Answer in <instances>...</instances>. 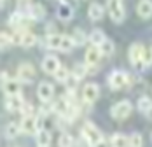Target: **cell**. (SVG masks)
<instances>
[{
    "mask_svg": "<svg viewBox=\"0 0 152 147\" xmlns=\"http://www.w3.org/2000/svg\"><path fill=\"white\" fill-rule=\"evenodd\" d=\"M145 47L140 44V42H133L129 46V51H128V58L131 61V65L137 68V70H143L147 67V61H145Z\"/></svg>",
    "mask_w": 152,
    "mask_h": 147,
    "instance_id": "1",
    "label": "cell"
},
{
    "mask_svg": "<svg viewBox=\"0 0 152 147\" xmlns=\"http://www.w3.org/2000/svg\"><path fill=\"white\" fill-rule=\"evenodd\" d=\"M131 81H133V79H131L126 72H122V70H114V72L108 75V79H107L110 89H114V91L122 89V88H128V86L131 84Z\"/></svg>",
    "mask_w": 152,
    "mask_h": 147,
    "instance_id": "2",
    "label": "cell"
},
{
    "mask_svg": "<svg viewBox=\"0 0 152 147\" xmlns=\"http://www.w3.org/2000/svg\"><path fill=\"white\" fill-rule=\"evenodd\" d=\"M82 138H84L86 144H89L91 147H94L98 142L103 140V135H102V132L93 124L91 121H86L84 126H82Z\"/></svg>",
    "mask_w": 152,
    "mask_h": 147,
    "instance_id": "3",
    "label": "cell"
},
{
    "mask_svg": "<svg viewBox=\"0 0 152 147\" xmlns=\"http://www.w3.org/2000/svg\"><path fill=\"white\" fill-rule=\"evenodd\" d=\"M131 112H133V105H131L129 100H121V102L114 103V105L110 107V116L114 119H117V121L126 119Z\"/></svg>",
    "mask_w": 152,
    "mask_h": 147,
    "instance_id": "4",
    "label": "cell"
},
{
    "mask_svg": "<svg viewBox=\"0 0 152 147\" xmlns=\"http://www.w3.org/2000/svg\"><path fill=\"white\" fill-rule=\"evenodd\" d=\"M108 2V16L114 23H122L126 18V11L122 5V0H107Z\"/></svg>",
    "mask_w": 152,
    "mask_h": 147,
    "instance_id": "5",
    "label": "cell"
},
{
    "mask_svg": "<svg viewBox=\"0 0 152 147\" xmlns=\"http://www.w3.org/2000/svg\"><path fill=\"white\" fill-rule=\"evenodd\" d=\"M18 79L25 84H30L35 81V67L31 63H21L18 67Z\"/></svg>",
    "mask_w": 152,
    "mask_h": 147,
    "instance_id": "6",
    "label": "cell"
},
{
    "mask_svg": "<svg viewBox=\"0 0 152 147\" xmlns=\"http://www.w3.org/2000/svg\"><path fill=\"white\" fill-rule=\"evenodd\" d=\"M100 96V86L96 82H88L82 89V100L86 103H94Z\"/></svg>",
    "mask_w": 152,
    "mask_h": 147,
    "instance_id": "7",
    "label": "cell"
},
{
    "mask_svg": "<svg viewBox=\"0 0 152 147\" xmlns=\"http://www.w3.org/2000/svg\"><path fill=\"white\" fill-rule=\"evenodd\" d=\"M37 96H39L42 102H49V100H53V96H54V86H53L51 82H47V81L39 82Z\"/></svg>",
    "mask_w": 152,
    "mask_h": 147,
    "instance_id": "8",
    "label": "cell"
},
{
    "mask_svg": "<svg viewBox=\"0 0 152 147\" xmlns=\"http://www.w3.org/2000/svg\"><path fill=\"white\" fill-rule=\"evenodd\" d=\"M26 16L31 21H42L46 18V7L42 4H30L26 9Z\"/></svg>",
    "mask_w": 152,
    "mask_h": 147,
    "instance_id": "9",
    "label": "cell"
},
{
    "mask_svg": "<svg viewBox=\"0 0 152 147\" xmlns=\"http://www.w3.org/2000/svg\"><path fill=\"white\" fill-rule=\"evenodd\" d=\"M61 67L60 60L56 58V56H53V54H49L46 58L42 60V70L49 75H54V74L58 72V68Z\"/></svg>",
    "mask_w": 152,
    "mask_h": 147,
    "instance_id": "10",
    "label": "cell"
},
{
    "mask_svg": "<svg viewBox=\"0 0 152 147\" xmlns=\"http://www.w3.org/2000/svg\"><path fill=\"white\" fill-rule=\"evenodd\" d=\"M19 126H21V133H26V135H33V133L39 132L37 130V118L35 116H23Z\"/></svg>",
    "mask_w": 152,
    "mask_h": 147,
    "instance_id": "11",
    "label": "cell"
},
{
    "mask_svg": "<svg viewBox=\"0 0 152 147\" xmlns=\"http://www.w3.org/2000/svg\"><path fill=\"white\" fill-rule=\"evenodd\" d=\"M25 98L23 95H12V96H7V102H5V107L11 110V112H21L23 107H25Z\"/></svg>",
    "mask_w": 152,
    "mask_h": 147,
    "instance_id": "12",
    "label": "cell"
},
{
    "mask_svg": "<svg viewBox=\"0 0 152 147\" xmlns=\"http://www.w3.org/2000/svg\"><path fill=\"white\" fill-rule=\"evenodd\" d=\"M88 16H89V19H93V21H100L105 16V7L102 4H98V2H93V4H89V7H88Z\"/></svg>",
    "mask_w": 152,
    "mask_h": 147,
    "instance_id": "13",
    "label": "cell"
},
{
    "mask_svg": "<svg viewBox=\"0 0 152 147\" xmlns=\"http://www.w3.org/2000/svg\"><path fill=\"white\" fill-rule=\"evenodd\" d=\"M21 81L19 79H9L7 82H4V91L7 96H12V95H21Z\"/></svg>",
    "mask_w": 152,
    "mask_h": 147,
    "instance_id": "14",
    "label": "cell"
},
{
    "mask_svg": "<svg viewBox=\"0 0 152 147\" xmlns=\"http://www.w3.org/2000/svg\"><path fill=\"white\" fill-rule=\"evenodd\" d=\"M103 54H102V51H100V47L98 46H91L88 51H86V65H89V67H94L100 58H102Z\"/></svg>",
    "mask_w": 152,
    "mask_h": 147,
    "instance_id": "15",
    "label": "cell"
},
{
    "mask_svg": "<svg viewBox=\"0 0 152 147\" xmlns=\"http://www.w3.org/2000/svg\"><path fill=\"white\" fill-rule=\"evenodd\" d=\"M137 14L143 19H149L152 16V0H140L137 5Z\"/></svg>",
    "mask_w": 152,
    "mask_h": 147,
    "instance_id": "16",
    "label": "cell"
},
{
    "mask_svg": "<svg viewBox=\"0 0 152 147\" xmlns=\"http://www.w3.org/2000/svg\"><path fill=\"white\" fill-rule=\"evenodd\" d=\"M25 12H21V11H16L12 14L9 16V19H7V23L12 26V28H23L25 26Z\"/></svg>",
    "mask_w": 152,
    "mask_h": 147,
    "instance_id": "17",
    "label": "cell"
},
{
    "mask_svg": "<svg viewBox=\"0 0 152 147\" xmlns=\"http://www.w3.org/2000/svg\"><path fill=\"white\" fill-rule=\"evenodd\" d=\"M58 18H60L61 21H70L72 18H74V7L70 5V4H60V7H58Z\"/></svg>",
    "mask_w": 152,
    "mask_h": 147,
    "instance_id": "18",
    "label": "cell"
},
{
    "mask_svg": "<svg viewBox=\"0 0 152 147\" xmlns=\"http://www.w3.org/2000/svg\"><path fill=\"white\" fill-rule=\"evenodd\" d=\"M110 144L112 147H129V137L124 133H114L110 137Z\"/></svg>",
    "mask_w": 152,
    "mask_h": 147,
    "instance_id": "19",
    "label": "cell"
},
{
    "mask_svg": "<svg viewBox=\"0 0 152 147\" xmlns=\"http://www.w3.org/2000/svg\"><path fill=\"white\" fill-rule=\"evenodd\" d=\"M61 39H63V35H60V33H47L46 35V47H49V49H58L60 51Z\"/></svg>",
    "mask_w": 152,
    "mask_h": 147,
    "instance_id": "20",
    "label": "cell"
},
{
    "mask_svg": "<svg viewBox=\"0 0 152 147\" xmlns=\"http://www.w3.org/2000/svg\"><path fill=\"white\" fill-rule=\"evenodd\" d=\"M107 40V37H105V33H103V30H100V28H94L89 33V42H91V46H100L103 44Z\"/></svg>",
    "mask_w": 152,
    "mask_h": 147,
    "instance_id": "21",
    "label": "cell"
},
{
    "mask_svg": "<svg viewBox=\"0 0 152 147\" xmlns=\"http://www.w3.org/2000/svg\"><path fill=\"white\" fill-rule=\"evenodd\" d=\"M37 35L31 33L30 30H23V37H21V47H33L37 44Z\"/></svg>",
    "mask_w": 152,
    "mask_h": 147,
    "instance_id": "22",
    "label": "cell"
},
{
    "mask_svg": "<svg viewBox=\"0 0 152 147\" xmlns=\"http://www.w3.org/2000/svg\"><path fill=\"white\" fill-rule=\"evenodd\" d=\"M137 109L142 114H151L152 112V100L151 96H140V100L137 102Z\"/></svg>",
    "mask_w": 152,
    "mask_h": 147,
    "instance_id": "23",
    "label": "cell"
},
{
    "mask_svg": "<svg viewBox=\"0 0 152 147\" xmlns=\"http://www.w3.org/2000/svg\"><path fill=\"white\" fill-rule=\"evenodd\" d=\"M51 140H53V137H51V132H49V130H46V128H44V130L37 132V146L49 147Z\"/></svg>",
    "mask_w": 152,
    "mask_h": 147,
    "instance_id": "24",
    "label": "cell"
},
{
    "mask_svg": "<svg viewBox=\"0 0 152 147\" xmlns=\"http://www.w3.org/2000/svg\"><path fill=\"white\" fill-rule=\"evenodd\" d=\"M74 47H77V46H75V42H74V39H72V35H63V39H61V46H60L61 53H70Z\"/></svg>",
    "mask_w": 152,
    "mask_h": 147,
    "instance_id": "25",
    "label": "cell"
},
{
    "mask_svg": "<svg viewBox=\"0 0 152 147\" xmlns=\"http://www.w3.org/2000/svg\"><path fill=\"white\" fill-rule=\"evenodd\" d=\"M72 39H74L75 46H84L88 40H89V37L84 33V30H80V28H75V30H74V33H72Z\"/></svg>",
    "mask_w": 152,
    "mask_h": 147,
    "instance_id": "26",
    "label": "cell"
},
{
    "mask_svg": "<svg viewBox=\"0 0 152 147\" xmlns=\"http://www.w3.org/2000/svg\"><path fill=\"white\" fill-rule=\"evenodd\" d=\"M5 137L7 138H16L19 133H21V126L19 124H16V123H9L7 126H5Z\"/></svg>",
    "mask_w": 152,
    "mask_h": 147,
    "instance_id": "27",
    "label": "cell"
},
{
    "mask_svg": "<svg viewBox=\"0 0 152 147\" xmlns=\"http://www.w3.org/2000/svg\"><path fill=\"white\" fill-rule=\"evenodd\" d=\"M58 146L60 147H74L75 146V140L70 133H61L60 138H58Z\"/></svg>",
    "mask_w": 152,
    "mask_h": 147,
    "instance_id": "28",
    "label": "cell"
},
{
    "mask_svg": "<svg viewBox=\"0 0 152 147\" xmlns=\"http://www.w3.org/2000/svg\"><path fill=\"white\" fill-rule=\"evenodd\" d=\"M100 51H102V54H103V56H112V54H114V51H115V46H114L112 40H108V39H107L105 42L100 46Z\"/></svg>",
    "mask_w": 152,
    "mask_h": 147,
    "instance_id": "29",
    "label": "cell"
},
{
    "mask_svg": "<svg viewBox=\"0 0 152 147\" xmlns=\"http://www.w3.org/2000/svg\"><path fill=\"white\" fill-rule=\"evenodd\" d=\"M70 70L66 68V67H60L58 68V72L54 74V79H56V82H66V79L70 77Z\"/></svg>",
    "mask_w": 152,
    "mask_h": 147,
    "instance_id": "30",
    "label": "cell"
},
{
    "mask_svg": "<svg viewBox=\"0 0 152 147\" xmlns=\"http://www.w3.org/2000/svg\"><path fill=\"white\" fill-rule=\"evenodd\" d=\"M88 67H89V65H80V63H77L75 67H74V70H72V74L80 81V79H84V77L88 75Z\"/></svg>",
    "mask_w": 152,
    "mask_h": 147,
    "instance_id": "31",
    "label": "cell"
},
{
    "mask_svg": "<svg viewBox=\"0 0 152 147\" xmlns=\"http://www.w3.org/2000/svg\"><path fill=\"white\" fill-rule=\"evenodd\" d=\"M0 44H2V49H7L9 46H14V42H12V33L2 32L0 33Z\"/></svg>",
    "mask_w": 152,
    "mask_h": 147,
    "instance_id": "32",
    "label": "cell"
},
{
    "mask_svg": "<svg viewBox=\"0 0 152 147\" xmlns=\"http://www.w3.org/2000/svg\"><path fill=\"white\" fill-rule=\"evenodd\" d=\"M143 144V137L140 133H131L129 135V147H142Z\"/></svg>",
    "mask_w": 152,
    "mask_h": 147,
    "instance_id": "33",
    "label": "cell"
},
{
    "mask_svg": "<svg viewBox=\"0 0 152 147\" xmlns=\"http://www.w3.org/2000/svg\"><path fill=\"white\" fill-rule=\"evenodd\" d=\"M66 91H75V88H77V84H79V79H77L74 74H70V77L66 79Z\"/></svg>",
    "mask_w": 152,
    "mask_h": 147,
    "instance_id": "34",
    "label": "cell"
},
{
    "mask_svg": "<svg viewBox=\"0 0 152 147\" xmlns=\"http://www.w3.org/2000/svg\"><path fill=\"white\" fill-rule=\"evenodd\" d=\"M21 112H23V116H33V107H31L30 103L26 102V103H25V107H23V110H21Z\"/></svg>",
    "mask_w": 152,
    "mask_h": 147,
    "instance_id": "35",
    "label": "cell"
},
{
    "mask_svg": "<svg viewBox=\"0 0 152 147\" xmlns=\"http://www.w3.org/2000/svg\"><path fill=\"white\" fill-rule=\"evenodd\" d=\"M94 147H112V144H110V142H107L105 138H103L102 142H98V144H96Z\"/></svg>",
    "mask_w": 152,
    "mask_h": 147,
    "instance_id": "36",
    "label": "cell"
},
{
    "mask_svg": "<svg viewBox=\"0 0 152 147\" xmlns=\"http://www.w3.org/2000/svg\"><path fill=\"white\" fill-rule=\"evenodd\" d=\"M9 79H11V77H9V74L4 70V72H2V84H4V82H7Z\"/></svg>",
    "mask_w": 152,
    "mask_h": 147,
    "instance_id": "37",
    "label": "cell"
},
{
    "mask_svg": "<svg viewBox=\"0 0 152 147\" xmlns=\"http://www.w3.org/2000/svg\"><path fill=\"white\" fill-rule=\"evenodd\" d=\"M0 2H2V4H0V5H2V7H4V5H5V2H7V0H0Z\"/></svg>",
    "mask_w": 152,
    "mask_h": 147,
    "instance_id": "38",
    "label": "cell"
},
{
    "mask_svg": "<svg viewBox=\"0 0 152 147\" xmlns=\"http://www.w3.org/2000/svg\"><path fill=\"white\" fill-rule=\"evenodd\" d=\"M37 147H42V146H37Z\"/></svg>",
    "mask_w": 152,
    "mask_h": 147,
    "instance_id": "39",
    "label": "cell"
},
{
    "mask_svg": "<svg viewBox=\"0 0 152 147\" xmlns=\"http://www.w3.org/2000/svg\"><path fill=\"white\" fill-rule=\"evenodd\" d=\"M74 147H77V144H75V146H74Z\"/></svg>",
    "mask_w": 152,
    "mask_h": 147,
    "instance_id": "40",
    "label": "cell"
},
{
    "mask_svg": "<svg viewBox=\"0 0 152 147\" xmlns=\"http://www.w3.org/2000/svg\"><path fill=\"white\" fill-rule=\"evenodd\" d=\"M19 2H23V0H19Z\"/></svg>",
    "mask_w": 152,
    "mask_h": 147,
    "instance_id": "41",
    "label": "cell"
},
{
    "mask_svg": "<svg viewBox=\"0 0 152 147\" xmlns=\"http://www.w3.org/2000/svg\"><path fill=\"white\" fill-rule=\"evenodd\" d=\"M151 138H152V135H151Z\"/></svg>",
    "mask_w": 152,
    "mask_h": 147,
    "instance_id": "42",
    "label": "cell"
}]
</instances>
